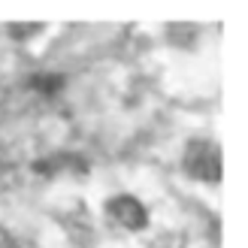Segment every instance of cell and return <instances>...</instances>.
<instances>
[{"mask_svg": "<svg viewBox=\"0 0 248 248\" xmlns=\"http://www.w3.org/2000/svg\"><path fill=\"white\" fill-rule=\"evenodd\" d=\"M109 212H112L115 221H121L124 227H130V230H140L145 227V209L133 200V197H118V200L109 203Z\"/></svg>", "mask_w": 248, "mask_h": 248, "instance_id": "2", "label": "cell"}, {"mask_svg": "<svg viewBox=\"0 0 248 248\" xmlns=\"http://www.w3.org/2000/svg\"><path fill=\"white\" fill-rule=\"evenodd\" d=\"M185 167L191 176L203 179V182H218L221 179V152L215 142H191L188 155H185Z\"/></svg>", "mask_w": 248, "mask_h": 248, "instance_id": "1", "label": "cell"}]
</instances>
